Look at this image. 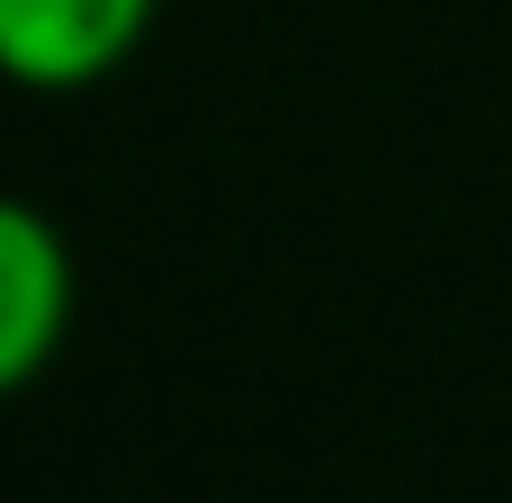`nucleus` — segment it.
Instances as JSON below:
<instances>
[{
  "label": "nucleus",
  "mask_w": 512,
  "mask_h": 503,
  "mask_svg": "<svg viewBox=\"0 0 512 503\" xmlns=\"http://www.w3.org/2000/svg\"><path fill=\"white\" fill-rule=\"evenodd\" d=\"M162 0H0V81L18 90H90L108 81Z\"/></svg>",
  "instance_id": "f03ea898"
},
{
  "label": "nucleus",
  "mask_w": 512,
  "mask_h": 503,
  "mask_svg": "<svg viewBox=\"0 0 512 503\" xmlns=\"http://www.w3.org/2000/svg\"><path fill=\"white\" fill-rule=\"evenodd\" d=\"M72 333V243L36 198L0 189V396L36 387Z\"/></svg>",
  "instance_id": "f257e3e1"
}]
</instances>
